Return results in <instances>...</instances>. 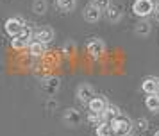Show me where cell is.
<instances>
[{"label":"cell","mask_w":159,"mask_h":136,"mask_svg":"<svg viewBox=\"0 0 159 136\" xmlns=\"http://www.w3.org/2000/svg\"><path fill=\"white\" fill-rule=\"evenodd\" d=\"M34 38V29H30L29 25L23 29V32L20 36H16V38H13V41H11V45H13V49H27V47H30V40Z\"/></svg>","instance_id":"1"},{"label":"cell","mask_w":159,"mask_h":136,"mask_svg":"<svg viewBox=\"0 0 159 136\" xmlns=\"http://www.w3.org/2000/svg\"><path fill=\"white\" fill-rule=\"evenodd\" d=\"M154 9H156V4H154V0H134V4H132V11L136 16H148V14L154 13Z\"/></svg>","instance_id":"2"},{"label":"cell","mask_w":159,"mask_h":136,"mask_svg":"<svg viewBox=\"0 0 159 136\" xmlns=\"http://www.w3.org/2000/svg\"><path fill=\"white\" fill-rule=\"evenodd\" d=\"M4 29H6V32H7L9 38H16V36H20L23 32L25 25H23V21L20 20V18L13 16V18H7V20H6Z\"/></svg>","instance_id":"3"},{"label":"cell","mask_w":159,"mask_h":136,"mask_svg":"<svg viewBox=\"0 0 159 136\" xmlns=\"http://www.w3.org/2000/svg\"><path fill=\"white\" fill-rule=\"evenodd\" d=\"M86 50L93 59H98V57H102L104 54H106V43L102 41L100 38H93V40L88 41Z\"/></svg>","instance_id":"4"},{"label":"cell","mask_w":159,"mask_h":136,"mask_svg":"<svg viewBox=\"0 0 159 136\" xmlns=\"http://www.w3.org/2000/svg\"><path fill=\"white\" fill-rule=\"evenodd\" d=\"M111 122V127H113V133H116V134H129L130 129H132V124H130L129 118H113Z\"/></svg>","instance_id":"5"},{"label":"cell","mask_w":159,"mask_h":136,"mask_svg":"<svg viewBox=\"0 0 159 136\" xmlns=\"http://www.w3.org/2000/svg\"><path fill=\"white\" fill-rule=\"evenodd\" d=\"M63 122H65L66 125H70V127H77L82 122V115L75 107H70V109H66L65 113H63Z\"/></svg>","instance_id":"6"},{"label":"cell","mask_w":159,"mask_h":136,"mask_svg":"<svg viewBox=\"0 0 159 136\" xmlns=\"http://www.w3.org/2000/svg\"><path fill=\"white\" fill-rule=\"evenodd\" d=\"M95 97V91H93V86L88 84V82H82L79 84L77 88V100L82 102V104H89V100Z\"/></svg>","instance_id":"7"},{"label":"cell","mask_w":159,"mask_h":136,"mask_svg":"<svg viewBox=\"0 0 159 136\" xmlns=\"http://www.w3.org/2000/svg\"><path fill=\"white\" fill-rule=\"evenodd\" d=\"M88 107H89V113L106 115V107H107V102H106V99H104V97H100V95L97 97V95H95L93 99L89 100Z\"/></svg>","instance_id":"8"},{"label":"cell","mask_w":159,"mask_h":136,"mask_svg":"<svg viewBox=\"0 0 159 136\" xmlns=\"http://www.w3.org/2000/svg\"><path fill=\"white\" fill-rule=\"evenodd\" d=\"M41 90H43L45 95L54 97V95L59 91V79H57V77H48V79H45L43 82H41Z\"/></svg>","instance_id":"9"},{"label":"cell","mask_w":159,"mask_h":136,"mask_svg":"<svg viewBox=\"0 0 159 136\" xmlns=\"http://www.w3.org/2000/svg\"><path fill=\"white\" fill-rule=\"evenodd\" d=\"M34 40L41 43H48L54 40V30L50 27H38L34 29Z\"/></svg>","instance_id":"10"},{"label":"cell","mask_w":159,"mask_h":136,"mask_svg":"<svg viewBox=\"0 0 159 136\" xmlns=\"http://www.w3.org/2000/svg\"><path fill=\"white\" fill-rule=\"evenodd\" d=\"M84 20L89 21V23H95V21H98L100 20V16H102V11L98 9V7H95L93 4H88L86 9H84Z\"/></svg>","instance_id":"11"},{"label":"cell","mask_w":159,"mask_h":136,"mask_svg":"<svg viewBox=\"0 0 159 136\" xmlns=\"http://www.w3.org/2000/svg\"><path fill=\"white\" fill-rule=\"evenodd\" d=\"M141 90H143L147 95H154V93H157L159 79L157 77H147L143 82H141Z\"/></svg>","instance_id":"12"},{"label":"cell","mask_w":159,"mask_h":136,"mask_svg":"<svg viewBox=\"0 0 159 136\" xmlns=\"http://www.w3.org/2000/svg\"><path fill=\"white\" fill-rule=\"evenodd\" d=\"M106 18H107L109 21H118V20H120V18H122V11H120V6H116V4L109 6L107 9H106Z\"/></svg>","instance_id":"13"},{"label":"cell","mask_w":159,"mask_h":136,"mask_svg":"<svg viewBox=\"0 0 159 136\" xmlns=\"http://www.w3.org/2000/svg\"><path fill=\"white\" fill-rule=\"evenodd\" d=\"M145 106L148 107V111H152V113H159V95L157 93L148 95L147 100H145Z\"/></svg>","instance_id":"14"},{"label":"cell","mask_w":159,"mask_h":136,"mask_svg":"<svg viewBox=\"0 0 159 136\" xmlns=\"http://www.w3.org/2000/svg\"><path fill=\"white\" fill-rule=\"evenodd\" d=\"M134 34L139 36V38H147V36L150 34V23L148 21H139L134 29Z\"/></svg>","instance_id":"15"},{"label":"cell","mask_w":159,"mask_h":136,"mask_svg":"<svg viewBox=\"0 0 159 136\" xmlns=\"http://www.w3.org/2000/svg\"><path fill=\"white\" fill-rule=\"evenodd\" d=\"M56 4H57V7L61 9V11L70 13V11H73V9H75V6H77V0H56Z\"/></svg>","instance_id":"16"},{"label":"cell","mask_w":159,"mask_h":136,"mask_svg":"<svg viewBox=\"0 0 159 136\" xmlns=\"http://www.w3.org/2000/svg\"><path fill=\"white\" fill-rule=\"evenodd\" d=\"M29 52H30V56H34V57L43 56V54H45V43L32 41V43H30V47H29Z\"/></svg>","instance_id":"17"},{"label":"cell","mask_w":159,"mask_h":136,"mask_svg":"<svg viewBox=\"0 0 159 136\" xmlns=\"http://www.w3.org/2000/svg\"><path fill=\"white\" fill-rule=\"evenodd\" d=\"M97 136H113L111 122H102L100 125H97Z\"/></svg>","instance_id":"18"},{"label":"cell","mask_w":159,"mask_h":136,"mask_svg":"<svg viewBox=\"0 0 159 136\" xmlns=\"http://www.w3.org/2000/svg\"><path fill=\"white\" fill-rule=\"evenodd\" d=\"M47 0H34L32 2V11L36 14H45L47 13Z\"/></svg>","instance_id":"19"},{"label":"cell","mask_w":159,"mask_h":136,"mask_svg":"<svg viewBox=\"0 0 159 136\" xmlns=\"http://www.w3.org/2000/svg\"><path fill=\"white\" fill-rule=\"evenodd\" d=\"M106 116L107 118H120V109L116 106H113V104H107V107H106Z\"/></svg>","instance_id":"20"},{"label":"cell","mask_w":159,"mask_h":136,"mask_svg":"<svg viewBox=\"0 0 159 136\" xmlns=\"http://www.w3.org/2000/svg\"><path fill=\"white\" fill-rule=\"evenodd\" d=\"M89 4H93L95 7H98L100 11H106V9L111 6V0H91Z\"/></svg>","instance_id":"21"},{"label":"cell","mask_w":159,"mask_h":136,"mask_svg":"<svg viewBox=\"0 0 159 136\" xmlns=\"http://www.w3.org/2000/svg\"><path fill=\"white\" fill-rule=\"evenodd\" d=\"M136 127L141 129V131H145V129L148 127V122L145 120V118H138V120H136Z\"/></svg>","instance_id":"22"},{"label":"cell","mask_w":159,"mask_h":136,"mask_svg":"<svg viewBox=\"0 0 159 136\" xmlns=\"http://www.w3.org/2000/svg\"><path fill=\"white\" fill-rule=\"evenodd\" d=\"M73 50H75V45H73V43H66V45H65V54H66V56L73 54Z\"/></svg>","instance_id":"23"},{"label":"cell","mask_w":159,"mask_h":136,"mask_svg":"<svg viewBox=\"0 0 159 136\" xmlns=\"http://www.w3.org/2000/svg\"><path fill=\"white\" fill-rule=\"evenodd\" d=\"M156 18H157V21H159V2L156 4Z\"/></svg>","instance_id":"24"},{"label":"cell","mask_w":159,"mask_h":136,"mask_svg":"<svg viewBox=\"0 0 159 136\" xmlns=\"http://www.w3.org/2000/svg\"><path fill=\"white\" fill-rule=\"evenodd\" d=\"M154 136H159V131H156V133H154Z\"/></svg>","instance_id":"25"},{"label":"cell","mask_w":159,"mask_h":136,"mask_svg":"<svg viewBox=\"0 0 159 136\" xmlns=\"http://www.w3.org/2000/svg\"><path fill=\"white\" fill-rule=\"evenodd\" d=\"M157 95H159V90H157Z\"/></svg>","instance_id":"26"}]
</instances>
